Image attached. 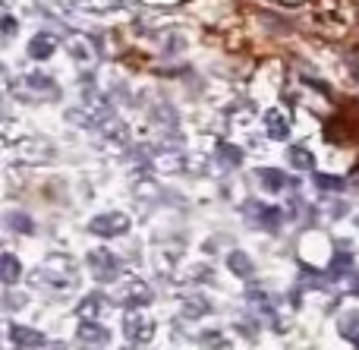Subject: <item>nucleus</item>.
Instances as JSON below:
<instances>
[{
  "mask_svg": "<svg viewBox=\"0 0 359 350\" xmlns=\"http://www.w3.org/2000/svg\"><path fill=\"white\" fill-rule=\"evenodd\" d=\"M217 161L224 164V168H240L243 164V149L233 142H221L217 145Z\"/></svg>",
  "mask_w": 359,
  "mask_h": 350,
  "instance_id": "6ab92c4d",
  "label": "nucleus"
},
{
  "mask_svg": "<svg viewBox=\"0 0 359 350\" xmlns=\"http://www.w3.org/2000/svg\"><path fill=\"white\" fill-rule=\"evenodd\" d=\"M73 4L82 13H111L117 6H123V0H73Z\"/></svg>",
  "mask_w": 359,
  "mask_h": 350,
  "instance_id": "4be33fe9",
  "label": "nucleus"
},
{
  "mask_svg": "<svg viewBox=\"0 0 359 350\" xmlns=\"http://www.w3.org/2000/svg\"><path fill=\"white\" fill-rule=\"evenodd\" d=\"M107 341H111V335L98 322H82L79 332H76V347L79 350H104Z\"/></svg>",
  "mask_w": 359,
  "mask_h": 350,
  "instance_id": "0eeeda50",
  "label": "nucleus"
},
{
  "mask_svg": "<svg viewBox=\"0 0 359 350\" xmlns=\"http://www.w3.org/2000/svg\"><path fill=\"white\" fill-rule=\"evenodd\" d=\"M255 180L262 183V189H265V193H284L287 189V174L284 170H278V168H255Z\"/></svg>",
  "mask_w": 359,
  "mask_h": 350,
  "instance_id": "4468645a",
  "label": "nucleus"
},
{
  "mask_svg": "<svg viewBox=\"0 0 359 350\" xmlns=\"http://www.w3.org/2000/svg\"><path fill=\"white\" fill-rule=\"evenodd\" d=\"M337 328H341L344 338H356L359 335V313H344L337 319Z\"/></svg>",
  "mask_w": 359,
  "mask_h": 350,
  "instance_id": "393cba45",
  "label": "nucleus"
},
{
  "mask_svg": "<svg viewBox=\"0 0 359 350\" xmlns=\"http://www.w3.org/2000/svg\"><path fill=\"white\" fill-rule=\"evenodd\" d=\"M123 335H126V341L136 347L151 344V338H155V319H149V316L139 313V309H130L123 319Z\"/></svg>",
  "mask_w": 359,
  "mask_h": 350,
  "instance_id": "39448f33",
  "label": "nucleus"
},
{
  "mask_svg": "<svg viewBox=\"0 0 359 350\" xmlns=\"http://www.w3.org/2000/svg\"><path fill=\"white\" fill-rule=\"evenodd\" d=\"M114 300H117L120 307H126V309H142V307H149L151 303V288L145 281H139V278H126V281L117 284Z\"/></svg>",
  "mask_w": 359,
  "mask_h": 350,
  "instance_id": "20e7f679",
  "label": "nucleus"
},
{
  "mask_svg": "<svg viewBox=\"0 0 359 350\" xmlns=\"http://www.w3.org/2000/svg\"><path fill=\"white\" fill-rule=\"evenodd\" d=\"M227 269L233 271L236 278H252L255 265H252V259H249L243 250H233V253H227Z\"/></svg>",
  "mask_w": 359,
  "mask_h": 350,
  "instance_id": "f3484780",
  "label": "nucleus"
},
{
  "mask_svg": "<svg viewBox=\"0 0 359 350\" xmlns=\"http://www.w3.org/2000/svg\"><path fill=\"white\" fill-rule=\"evenodd\" d=\"M130 227H133V218L126 212H101L88 221V234H95V237H107V240L130 234Z\"/></svg>",
  "mask_w": 359,
  "mask_h": 350,
  "instance_id": "7ed1b4c3",
  "label": "nucleus"
},
{
  "mask_svg": "<svg viewBox=\"0 0 359 350\" xmlns=\"http://www.w3.org/2000/svg\"><path fill=\"white\" fill-rule=\"evenodd\" d=\"M316 22L322 25L325 32H331L334 38H341L344 32H347V22L341 19V13H337V4H334V0H318V6H316Z\"/></svg>",
  "mask_w": 359,
  "mask_h": 350,
  "instance_id": "1a4fd4ad",
  "label": "nucleus"
},
{
  "mask_svg": "<svg viewBox=\"0 0 359 350\" xmlns=\"http://www.w3.org/2000/svg\"><path fill=\"white\" fill-rule=\"evenodd\" d=\"M29 284L41 290H54V294H67L76 284V265L67 262V256H54L50 265H41L29 275Z\"/></svg>",
  "mask_w": 359,
  "mask_h": 350,
  "instance_id": "f03ea898",
  "label": "nucleus"
},
{
  "mask_svg": "<svg viewBox=\"0 0 359 350\" xmlns=\"http://www.w3.org/2000/svg\"><path fill=\"white\" fill-rule=\"evenodd\" d=\"M19 161H25V164H44V161H50L54 158V145L50 142H44V139H38V136H22V142H19Z\"/></svg>",
  "mask_w": 359,
  "mask_h": 350,
  "instance_id": "6e6552de",
  "label": "nucleus"
},
{
  "mask_svg": "<svg viewBox=\"0 0 359 350\" xmlns=\"http://www.w3.org/2000/svg\"><path fill=\"white\" fill-rule=\"evenodd\" d=\"M10 92L25 105H50L60 101V86L44 73H25L16 82H10Z\"/></svg>",
  "mask_w": 359,
  "mask_h": 350,
  "instance_id": "f257e3e1",
  "label": "nucleus"
},
{
  "mask_svg": "<svg viewBox=\"0 0 359 350\" xmlns=\"http://www.w3.org/2000/svg\"><path fill=\"white\" fill-rule=\"evenodd\" d=\"M353 347H356V350H359V335H356V338H353Z\"/></svg>",
  "mask_w": 359,
  "mask_h": 350,
  "instance_id": "2f4dec72",
  "label": "nucleus"
},
{
  "mask_svg": "<svg viewBox=\"0 0 359 350\" xmlns=\"http://www.w3.org/2000/svg\"><path fill=\"white\" fill-rule=\"evenodd\" d=\"M6 227H10L13 234H25V237L35 231L32 218H29V215H22V212H10V215H6Z\"/></svg>",
  "mask_w": 359,
  "mask_h": 350,
  "instance_id": "b1692460",
  "label": "nucleus"
},
{
  "mask_svg": "<svg viewBox=\"0 0 359 350\" xmlns=\"http://www.w3.org/2000/svg\"><path fill=\"white\" fill-rule=\"evenodd\" d=\"M350 265H353V259H350V256H344V253H337V256H334V262H331V269H328V271L337 278V275H344V271H347Z\"/></svg>",
  "mask_w": 359,
  "mask_h": 350,
  "instance_id": "cd10ccee",
  "label": "nucleus"
},
{
  "mask_svg": "<svg viewBox=\"0 0 359 350\" xmlns=\"http://www.w3.org/2000/svg\"><path fill=\"white\" fill-rule=\"evenodd\" d=\"M316 187L328 189V193H344V180L341 177H331V174H316Z\"/></svg>",
  "mask_w": 359,
  "mask_h": 350,
  "instance_id": "bb28decb",
  "label": "nucleus"
},
{
  "mask_svg": "<svg viewBox=\"0 0 359 350\" xmlns=\"http://www.w3.org/2000/svg\"><path fill=\"white\" fill-rule=\"evenodd\" d=\"M265 133L274 142H287V139H290V117H287L280 107H271V111L265 114Z\"/></svg>",
  "mask_w": 359,
  "mask_h": 350,
  "instance_id": "9b49d317",
  "label": "nucleus"
},
{
  "mask_svg": "<svg viewBox=\"0 0 359 350\" xmlns=\"http://www.w3.org/2000/svg\"><path fill=\"white\" fill-rule=\"evenodd\" d=\"M149 164H151V168H155V170H161V174H174V170L183 168V158L174 155V152H161V155H158V158H151Z\"/></svg>",
  "mask_w": 359,
  "mask_h": 350,
  "instance_id": "5701e85b",
  "label": "nucleus"
},
{
  "mask_svg": "<svg viewBox=\"0 0 359 350\" xmlns=\"http://www.w3.org/2000/svg\"><path fill=\"white\" fill-rule=\"evenodd\" d=\"M67 51L73 54L76 63H82V67H92L95 57H98V51H95V41L86 35H69L67 38Z\"/></svg>",
  "mask_w": 359,
  "mask_h": 350,
  "instance_id": "f8f14e48",
  "label": "nucleus"
},
{
  "mask_svg": "<svg viewBox=\"0 0 359 350\" xmlns=\"http://www.w3.org/2000/svg\"><path fill=\"white\" fill-rule=\"evenodd\" d=\"M19 275H22V265H19V259L13 256V253H4V259H0V278H4V284H6V288H16Z\"/></svg>",
  "mask_w": 359,
  "mask_h": 350,
  "instance_id": "a211bd4d",
  "label": "nucleus"
},
{
  "mask_svg": "<svg viewBox=\"0 0 359 350\" xmlns=\"http://www.w3.org/2000/svg\"><path fill=\"white\" fill-rule=\"evenodd\" d=\"M22 350H32V347H22ZM44 350H67L63 344H50V347H44Z\"/></svg>",
  "mask_w": 359,
  "mask_h": 350,
  "instance_id": "7c9ffc66",
  "label": "nucleus"
},
{
  "mask_svg": "<svg viewBox=\"0 0 359 350\" xmlns=\"http://www.w3.org/2000/svg\"><path fill=\"white\" fill-rule=\"evenodd\" d=\"M183 313L186 316H202V313H211V303L205 300V297H186L183 300Z\"/></svg>",
  "mask_w": 359,
  "mask_h": 350,
  "instance_id": "a878e982",
  "label": "nucleus"
},
{
  "mask_svg": "<svg viewBox=\"0 0 359 350\" xmlns=\"http://www.w3.org/2000/svg\"><path fill=\"white\" fill-rule=\"evenodd\" d=\"M10 338L16 347H44V335L25 325H10Z\"/></svg>",
  "mask_w": 359,
  "mask_h": 350,
  "instance_id": "dca6fc26",
  "label": "nucleus"
},
{
  "mask_svg": "<svg viewBox=\"0 0 359 350\" xmlns=\"http://www.w3.org/2000/svg\"><path fill=\"white\" fill-rule=\"evenodd\" d=\"M246 300L252 303V309H259L262 316H274V303H271V297H268L262 288H249V290H246Z\"/></svg>",
  "mask_w": 359,
  "mask_h": 350,
  "instance_id": "412c9836",
  "label": "nucleus"
},
{
  "mask_svg": "<svg viewBox=\"0 0 359 350\" xmlns=\"http://www.w3.org/2000/svg\"><path fill=\"white\" fill-rule=\"evenodd\" d=\"M104 307H107V297H104V294H88V297H82V303H79V309H76V316H79L82 322H95V319H101Z\"/></svg>",
  "mask_w": 359,
  "mask_h": 350,
  "instance_id": "2eb2a0df",
  "label": "nucleus"
},
{
  "mask_svg": "<svg viewBox=\"0 0 359 350\" xmlns=\"http://www.w3.org/2000/svg\"><path fill=\"white\" fill-rule=\"evenodd\" d=\"M88 271L95 281H114L120 275V259L107 250H92L88 253Z\"/></svg>",
  "mask_w": 359,
  "mask_h": 350,
  "instance_id": "423d86ee",
  "label": "nucleus"
},
{
  "mask_svg": "<svg viewBox=\"0 0 359 350\" xmlns=\"http://www.w3.org/2000/svg\"><path fill=\"white\" fill-rule=\"evenodd\" d=\"M287 158H290V168H297V170H312V168H316V158H312V152L303 149V145H290Z\"/></svg>",
  "mask_w": 359,
  "mask_h": 350,
  "instance_id": "aec40b11",
  "label": "nucleus"
},
{
  "mask_svg": "<svg viewBox=\"0 0 359 350\" xmlns=\"http://www.w3.org/2000/svg\"><path fill=\"white\" fill-rule=\"evenodd\" d=\"M350 290H353V294H359V271H353V275H350Z\"/></svg>",
  "mask_w": 359,
  "mask_h": 350,
  "instance_id": "c756f323",
  "label": "nucleus"
},
{
  "mask_svg": "<svg viewBox=\"0 0 359 350\" xmlns=\"http://www.w3.org/2000/svg\"><path fill=\"white\" fill-rule=\"evenodd\" d=\"M16 29H19L16 19L6 13V16H4V41H13V38H16Z\"/></svg>",
  "mask_w": 359,
  "mask_h": 350,
  "instance_id": "c85d7f7f",
  "label": "nucleus"
},
{
  "mask_svg": "<svg viewBox=\"0 0 359 350\" xmlns=\"http://www.w3.org/2000/svg\"><path fill=\"white\" fill-rule=\"evenodd\" d=\"M54 51H57V38L50 35V32H35V35L29 38L32 60H48V57H54Z\"/></svg>",
  "mask_w": 359,
  "mask_h": 350,
  "instance_id": "ddd939ff",
  "label": "nucleus"
},
{
  "mask_svg": "<svg viewBox=\"0 0 359 350\" xmlns=\"http://www.w3.org/2000/svg\"><path fill=\"white\" fill-rule=\"evenodd\" d=\"M246 218L252 221V224L265 227V231H278V224L284 221V215H280V208L265 206V202H249V206H246Z\"/></svg>",
  "mask_w": 359,
  "mask_h": 350,
  "instance_id": "9d476101",
  "label": "nucleus"
}]
</instances>
